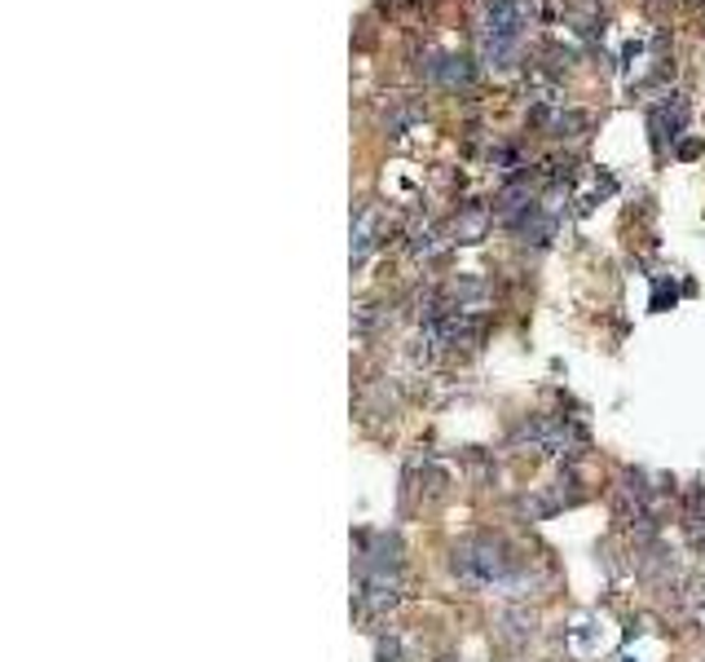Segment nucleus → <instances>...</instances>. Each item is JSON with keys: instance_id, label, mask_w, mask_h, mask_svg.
<instances>
[{"instance_id": "20e7f679", "label": "nucleus", "mask_w": 705, "mask_h": 662, "mask_svg": "<svg viewBox=\"0 0 705 662\" xmlns=\"http://www.w3.org/2000/svg\"><path fill=\"white\" fill-rule=\"evenodd\" d=\"M375 230H380V212L367 204L352 221V261H367V253L375 247Z\"/></svg>"}, {"instance_id": "f03ea898", "label": "nucleus", "mask_w": 705, "mask_h": 662, "mask_svg": "<svg viewBox=\"0 0 705 662\" xmlns=\"http://www.w3.org/2000/svg\"><path fill=\"white\" fill-rule=\"evenodd\" d=\"M524 36V10L520 0H490L485 10V27H481V49L490 62H507L511 49Z\"/></svg>"}, {"instance_id": "7ed1b4c3", "label": "nucleus", "mask_w": 705, "mask_h": 662, "mask_svg": "<svg viewBox=\"0 0 705 662\" xmlns=\"http://www.w3.org/2000/svg\"><path fill=\"white\" fill-rule=\"evenodd\" d=\"M529 442H534L539 451H547V455H573L586 438H582V429L573 425V420H560V416H547V420H534V425H524L520 429Z\"/></svg>"}, {"instance_id": "f257e3e1", "label": "nucleus", "mask_w": 705, "mask_h": 662, "mask_svg": "<svg viewBox=\"0 0 705 662\" xmlns=\"http://www.w3.org/2000/svg\"><path fill=\"white\" fill-rule=\"evenodd\" d=\"M450 569L472 588H490V584H507V578L520 569V561L511 556V548L503 539H468L455 548Z\"/></svg>"}]
</instances>
